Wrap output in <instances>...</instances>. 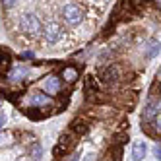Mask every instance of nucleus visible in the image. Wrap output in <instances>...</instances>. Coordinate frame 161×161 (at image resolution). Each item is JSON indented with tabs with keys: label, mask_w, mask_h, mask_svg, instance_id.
<instances>
[{
	"label": "nucleus",
	"mask_w": 161,
	"mask_h": 161,
	"mask_svg": "<svg viewBox=\"0 0 161 161\" xmlns=\"http://www.w3.org/2000/svg\"><path fill=\"white\" fill-rule=\"evenodd\" d=\"M153 155H155L157 159H161V147H159V146H155V147H153Z\"/></svg>",
	"instance_id": "2eb2a0df"
},
{
	"label": "nucleus",
	"mask_w": 161,
	"mask_h": 161,
	"mask_svg": "<svg viewBox=\"0 0 161 161\" xmlns=\"http://www.w3.org/2000/svg\"><path fill=\"white\" fill-rule=\"evenodd\" d=\"M157 114H159V103L157 101H147V105L144 109V114H142V120L144 122H152Z\"/></svg>",
	"instance_id": "0eeeda50"
},
{
	"label": "nucleus",
	"mask_w": 161,
	"mask_h": 161,
	"mask_svg": "<svg viewBox=\"0 0 161 161\" xmlns=\"http://www.w3.org/2000/svg\"><path fill=\"white\" fill-rule=\"evenodd\" d=\"M144 157H146V144H144V142L134 144V149H132V159L140 161V159H144Z\"/></svg>",
	"instance_id": "9b49d317"
},
{
	"label": "nucleus",
	"mask_w": 161,
	"mask_h": 161,
	"mask_svg": "<svg viewBox=\"0 0 161 161\" xmlns=\"http://www.w3.org/2000/svg\"><path fill=\"white\" fill-rule=\"evenodd\" d=\"M24 58H33V53H29V51L24 53Z\"/></svg>",
	"instance_id": "a211bd4d"
},
{
	"label": "nucleus",
	"mask_w": 161,
	"mask_h": 161,
	"mask_svg": "<svg viewBox=\"0 0 161 161\" xmlns=\"http://www.w3.org/2000/svg\"><path fill=\"white\" fill-rule=\"evenodd\" d=\"M33 155H35V157H41V147H39V146L33 147Z\"/></svg>",
	"instance_id": "dca6fc26"
},
{
	"label": "nucleus",
	"mask_w": 161,
	"mask_h": 161,
	"mask_svg": "<svg viewBox=\"0 0 161 161\" xmlns=\"http://www.w3.org/2000/svg\"><path fill=\"white\" fill-rule=\"evenodd\" d=\"M87 2H93V0H87Z\"/></svg>",
	"instance_id": "412c9836"
},
{
	"label": "nucleus",
	"mask_w": 161,
	"mask_h": 161,
	"mask_svg": "<svg viewBox=\"0 0 161 161\" xmlns=\"http://www.w3.org/2000/svg\"><path fill=\"white\" fill-rule=\"evenodd\" d=\"M159 51H161V47H159V45H157V43H153V45H152V47H149V51L146 53V56H147V58H153V56H155V54H157Z\"/></svg>",
	"instance_id": "ddd939ff"
},
{
	"label": "nucleus",
	"mask_w": 161,
	"mask_h": 161,
	"mask_svg": "<svg viewBox=\"0 0 161 161\" xmlns=\"http://www.w3.org/2000/svg\"><path fill=\"white\" fill-rule=\"evenodd\" d=\"M157 4H159V6H161V0H157Z\"/></svg>",
	"instance_id": "aec40b11"
},
{
	"label": "nucleus",
	"mask_w": 161,
	"mask_h": 161,
	"mask_svg": "<svg viewBox=\"0 0 161 161\" xmlns=\"http://www.w3.org/2000/svg\"><path fill=\"white\" fill-rule=\"evenodd\" d=\"M41 87H43V91H47L49 95H56V93H60V91H62V80L58 76L51 74L45 80H41Z\"/></svg>",
	"instance_id": "423d86ee"
},
{
	"label": "nucleus",
	"mask_w": 161,
	"mask_h": 161,
	"mask_svg": "<svg viewBox=\"0 0 161 161\" xmlns=\"http://www.w3.org/2000/svg\"><path fill=\"white\" fill-rule=\"evenodd\" d=\"M18 2V0H2V4H4V8H12L14 4Z\"/></svg>",
	"instance_id": "4468645a"
},
{
	"label": "nucleus",
	"mask_w": 161,
	"mask_h": 161,
	"mask_svg": "<svg viewBox=\"0 0 161 161\" xmlns=\"http://www.w3.org/2000/svg\"><path fill=\"white\" fill-rule=\"evenodd\" d=\"M155 128H157V134H161V119L157 120V124H155Z\"/></svg>",
	"instance_id": "f3484780"
},
{
	"label": "nucleus",
	"mask_w": 161,
	"mask_h": 161,
	"mask_svg": "<svg viewBox=\"0 0 161 161\" xmlns=\"http://www.w3.org/2000/svg\"><path fill=\"white\" fill-rule=\"evenodd\" d=\"M16 24H18V31L24 33L25 37H31V39L43 37L45 27H43L41 19L35 14H19L18 19H16Z\"/></svg>",
	"instance_id": "f257e3e1"
},
{
	"label": "nucleus",
	"mask_w": 161,
	"mask_h": 161,
	"mask_svg": "<svg viewBox=\"0 0 161 161\" xmlns=\"http://www.w3.org/2000/svg\"><path fill=\"white\" fill-rule=\"evenodd\" d=\"M78 70H76V68L74 66H66L64 68V70H62V80H66V82H76V80H78Z\"/></svg>",
	"instance_id": "9d476101"
},
{
	"label": "nucleus",
	"mask_w": 161,
	"mask_h": 161,
	"mask_svg": "<svg viewBox=\"0 0 161 161\" xmlns=\"http://www.w3.org/2000/svg\"><path fill=\"white\" fill-rule=\"evenodd\" d=\"M99 78L103 80V82H107V84H113V82H117L119 80V68L117 66H105L103 70L99 72Z\"/></svg>",
	"instance_id": "6e6552de"
},
{
	"label": "nucleus",
	"mask_w": 161,
	"mask_h": 161,
	"mask_svg": "<svg viewBox=\"0 0 161 161\" xmlns=\"http://www.w3.org/2000/svg\"><path fill=\"white\" fill-rule=\"evenodd\" d=\"M51 103H53V99L47 95V91H31V93H27L25 95V105L27 107H41V109H45V107H51Z\"/></svg>",
	"instance_id": "20e7f679"
},
{
	"label": "nucleus",
	"mask_w": 161,
	"mask_h": 161,
	"mask_svg": "<svg viewBox=\"0 0 161 161\" xmlns=\"http://www.w3.org/2000/svg\"><path fill=\"white\" fill-rule=\"evenodd\" d=\"M72 130H74V132H78V134H84V132L87 130V124H86V122H80V120H76V122L72 124Z\"/></svg>",
	"instance_id": "f8f14e48"
},
{
	"label": "nucleus",
	"mask_w": 161,
	"mask_h": 161,
	"mask_svg": "<svg viewBox=\"0 0 161 161\" xmlns=\"http://www.w3.org/2000/svg\"><path fill=\"white\" fill-rule=\"evenodd\" d=\"M60 18L66 25H70V27H76L80 25L84 21V10L80 8L78 4L70 2V4H64L62 10H60Z\"/></svg>",
	"instance_id": "f03ea898"
},
{
	"label": "nucleus",
	"mask_w": 161,
	"mask_h": 161,
	"mask_svg": "<svg viewBox=\"0 0 161 161\" xmlns=\"http://www.w3.org/2000/svg\"><path fill=\"white\" fill-rule=\"evenodd\" d=\"M64 35V29L62 25L58 24V21H49L47 25H45V31H43V41L47 43V45H54V43H58V39Z\"/></svg>",
	"instance_id": "7ed1b4c3"
},
{
	"label": "nucleus",
	"mask_w": 161,
	"mask_h": 161,
	"mask_svg": "<svg viewBox=\"0 0 161 161\" xmlns=\"http://www.w3.org/2000/svg\"><path fill=\"white\" fill-rule=\"evenodd\" d=\"M27 74H29V68L25 64H14L10 68V72L6 74V78H8V82H12V84H21V82L27 80Z\"/></svg>",
	"instance_id": "39448f33"
},
{
	"label": "nucleus",
	"mask_w": 161,
	"mask_h": 161,
	"mask_svg": "<svg viewBox=\"0 0 161 161\" xmlns=\"http://www.w3.org/2000/svg\"><path fill=\"white\" fill-rule=\"evenodd\" d=\"M70 146H72V138L70 136H62L60 140H58V146L54 147V157H60V155H64L68 149H70Z\"/></svg>",
	"instance_id": "1a4fd4ad"
},
{
	"label": "nucleus",
	"mask_w": 161,
	"mask_h": 161,
	"mask_svg": "<svg viewBox=\"0 0 161 161\" xmlns=\"http://www.w3.org/2000/svg\"><path fill=\"white\" fill-rule=\"evenodd\" d=\"M157 76H159V78H161V68H159V74H157Z\"/></svg>",
	"instance_id": "6ab92c4d"
}]
</instances>
